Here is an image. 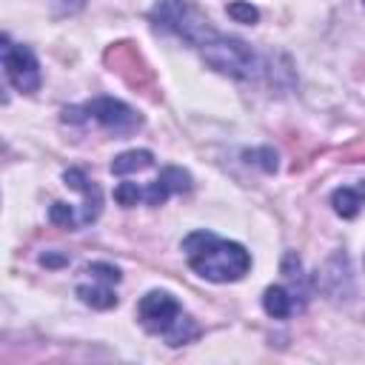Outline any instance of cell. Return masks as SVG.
<instances>
[{
    "instance_id": "obj_2",
    "label": "cell",
    "mask_w": 365,
    "mask_h": 365,
    "mask_svg": "<svg viewBox=\"0 0 365 365\" xmlns=\"http://www.w3.org/2000/svg\"><path fill=\"white\" fill-rule=\"evenodd\" d=\"M182 254L194 274L208 282H237L251 268V254L234 240H222L211 231H194L182 240Z\"/></svg>"
},
{
    "instance_id": "obj_17",
    "label": "cell",
    "mask_w": 365,
    "mask_h": 365,
    "mask_svg": "<svg viewBox=\"0 0 365 365\" xmlns=\"http://www.w3.org/2000/svg\"><path fill=\"white\" fill-rule=\"evenodd\" d=\"M40 262H43V265H63V262H66V257H48V254H43V257H40Z\"/></svg>"
},
{
    "instance_id": "obj_5",
    "label": "cell",
    "mask_w": 365,
    "mask_h": 365,
    "mask_svg": "<svg viewBox=\"0 0 365 365\" xmlns=\"http://www.w3.org/2000/svg\"><path fill=\"white\" fill-rule=\"evenodd\" d=\"M3 68H6L9 83H11L17 91H23V94L37 91L40 83H43L40 63H37V57L31 54V48L11 43L9 34H3Z\"/></svg>"
},
{
    "instance_id": "obj_16",
    "label": "cell",
    "mask_w": 365,
    "mask_h": 365,
    "mask_svg": "<svg viewBox=\"0 0 365 365\" xmlns=\"http://www.w3.org/2000/svg\"><path fill=\"white\" fill-rule=\"evenodd\" d=\"M245 157H248V163H257V165H259V168H265V171H274V168H277V154H274L271 148L245 151Z\"/></svg>"
},
{
    "instance_id": "obj_11",
    "label": "cell",
    "mask_w": 365,
    "mask_h": 365,
    "mask_svg": "<svg viewBox=\"0 0 365 365\" xmlns=\"http://www.w3.org/2000/svg\"><path fill=\"white\" fill-rule=\"evenodd\" d=\"M77 297H80L86 305L97 308V311H106V308H114V305H117V294L111 291L108 282H100V285H80V288H77Z\"/></svg>"
},
{
    "instance_id": "obj_15",
    "label": "cell",
    "mask_w": 365,
    "mask_h": 365,
    "mask_svg": "<svg viewBox=\"0 0 365 365\" xmlns=\"http://www.w3.org/2000/svg\"><path fill=\"white\" fill-rule=\"evenodd\" d=\"M86 274H91L94 279L108 282V285L120 282V268H114V265H108V262H91V265L86 268Z\"/></svg>"
},
{
    "instance_id": "obj_14",
    "label": "cell",
    "mask_w": 365,
    "mask_h": 365,
    "mask_svg": "<svg viewBox=\"0 0 365 365\" xmlns=\"http://www.w3.org/2000/svg\"><path fill=\"white\" fill-rule=\"evenodd\" d=\"M114 200H117L123 208H131V205H137V202L143 200V188H140L137 182H120V185L114 188Z\"/></svg>"
},
{
    "instance_id": "obj_9",
    "label": "cell",
    "mask_w": 365,
    "mask_h": 365,
    "mask_svg": "<svg viewBox=\"0 0 365 365\" xmlns=\"http://www.w3.org/2000/svg\"><path fill=\"white\" fill-rule=\"evenodd\" d=\"M151 165H154V154L148 148H134V151H123L111 160V174L125 177V174H134V171H145Z\"/></svg>"
},
{
    "instance_id": "obj_4",
    "label": "cell",
    "mask_w": 365,
    "mask_h": 365,
    "mask_svg": "<svg viewBox=\"0 0 365 365\" xmlns=\"http://www.w3.org/2000/svg\"><path fill=\"white\" fill-rule=\"evenodd\" d=\"M63 120L66 123H97L108 134H117V137H128L143 125V117L131 106L114 97H97L91 103L63 108Z\"/></svg>"
},
{
    "instance_id": "obj_3",
    "label": "cell",
    "mask_w": 365,
    "mask_h": 365,
    "mask_svg": "<svg viewBox=\"0 0 365 365\" xmlns=\"http://www.w3.org/2000/svg\"><path fill=\"white\" fill-rule=\"evenodd\" d=\"M137 319L148 334L163 336L171 348L185 345L200 334V325L182 311V305L168 291H148L137 302Z\"/></svg>"
},
{
    "instance_id": "obj_13",
    "label": "cell",
    "mask_w": 365,
    "mask_h": 365,
    "mask_svg": "<svg viewBox=\"0 0 365 365\" xmlns=\"http://www.w3.org/2000/svg\"><path fill=\"white\" fill-rule=\"evenodd\" d=\"M225 11H228L231 20H237V23H248V26L259 20V11H257L251 3H245V0H234V3H228Z\"/></svg>"
},
{
    "instance_id": "obj_6",
    "label": "cell",
    "mask_w": 365,
    "mask_h": 365,
    "mask_svg": "<svg viewBox=\"0 0 365 365\" xmlns=\"http://www.w3.org/2000/svg\"><path fill=\"white\" fill-rule=\"evenodd\" d=\"M191 188V174L177 168V165H168L160 171V177L154 182H148V188H143V202L148 205H163L171 194H182Z\"/></svg>"
},
{
    "instance_id": "obj_7",
    "label": "cell",
    "mask_w": 365,
    "mask_h": 365,
    "mask_svg": "<svg viewBox=\"0 0 365 365\" xmlns=\"http://www.w3.org/2000/svg\"><path fill=\"white\" fill-rule=\"evenodd\" d=\"M63 180H66V185H68V188H74V191H80V194H83V214H80V225L94 222V220L100 217V211H103V191H100V185H97L94 180H88V174H86L83 168H68V171L63 174Z\"/></svg>"
},
{
    "instance_id": "obj_1",
    "label": "cell",
    "mask_w": 365,
    "mask_h": 365,
    "mask_svg": "<svg viewBox=\"0 0 365 365\" xmlns=\"http://www.w3.org/2000/svg\"><path fill=\"white\" fill-rule=\"evenodd\" d=\"M148 20L182 43H188L208 68L234 77V80H254L259 74V60L248 43L228 37L211 26V20L191 3V0H157L148 11Z\"/></svg>"
},
{
    "instance_id": "obj_18",
    "label": "cell",
    "mask_w": 365,
    "mask_h": 365,
    "mask_svg": "<svg viewBox=\"0 0 365 365\" xmlns=\"http://www.w3.org/2000/svg\"><path fill=\"white\" fill-rule=\"evenodd\" d=\"M362 3H365V0H362Z\"/></svg>"
},
{
    "instance_id": "obj_8",
    "label": "cell",
    "mask_w": 365,
    "mask_h": 365,
    "mask_svg": "<svg viewBox=\"0 0 365 365\" xmlns=\"http://www.w3.org/2000/svg\"><path fill=\"white\" fill-rule=\"evenodd\" d=\"M331 202H334V211L345 220H354L359 214V208L365 205V180L359 185H342L331 194Z\"/></svg>"
},
{
    "instance_id": "obj_12",
    "label": "cell",
    "mask_w": 365,
    "mask_h": 365,
    "mask_svg": "<svg viewBox=\"0 0 365 365\" xmlns=\"http://www.w3.org/2000/svg\"><path fill=\"white\" fill-rule=\"evenodd\" d=\"M48 220H51L54 225L68 228V231H74V228L80 225V220L74 217V208H71V205H66V202H54V205L48 208Z\"/></svg>"
},
{
    "instance_id": "obj_10",
    "label": "cell",
    "mask_w": 365,
    "mask_h": 365,
    "mask_svg": "<svg viewBox=\"0 0 365 365\" xmlns=\"http://www.w3.org/2000/svg\"><path fill=\"white\" fill-rule=\"evenodd\" d=\"M294 294L288 291V288H282V285H271V288H265V294H262V308H265V314L268 317H274V319H285V317H291L294 314Z\"/></svg>"
}]
</instances>
